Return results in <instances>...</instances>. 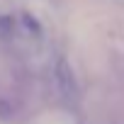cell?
<instances>
[{"instance_id": "obj_1", "label": "cell", "mask_w": 124, "mask_h": 124, "mask_svg": "<svg viewBox=\"0 0 124 124\" xmlns=\"http://www.w3.org/2000/svg\"><path fill=\"white\" fill-rule=\"evenodd\" d=\"M54 83H56V93H58V100L63 105H76L78 102V80H76V73L71 68V63L61 56L54 66Z\"/></svg>"}, {"instance_id": "obj_2", "label": "cell", "mask_w": 124, "mask_h": 124, "mask_svg": "<svg viewBox=\"0 0 124 124\" xmlns=\"http://www.w3.org/2000/svg\"><path fill=\"white\" fill-rule=\"evenodd\" d=\"M20 24H22V29H24L32 39H39V37H41V24H39L32 15H22V17H20Z\"/></svg>"}]
</instances>
